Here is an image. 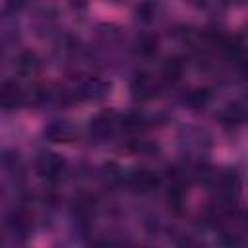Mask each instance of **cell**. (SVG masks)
I'll return each instance as SVG.
<instances>
[{
    "label": "cell",
    "instance_id": "1",
    "mask_svg": "<svg viewBox=\"0 0 248 248\" xmlns=\"http://www.w3.org/2000/svg\"><path fill=\"white\" fill-rule=\"evenodd\" d=\"M209 147H211V138H209L207 130H203L200 126H182L180 128L178 149L186 159L200 163L207 155Z\"/></svg>",
    "mask_w": 248,
    "mask_h": 248
},
{
    "label": "cell",
    "instance_id": "2",
    "mask_svg": "<svg viewBox=\"0 0 248 248\" xmlns=\"http://www.w3.org/2000/svg\"><path fill=\"white\" fill-rule=\"evenodd\" d=\"M118 130V114L112 110H101L95 116H91L87 124V136L95 143L108 141Z\"/></svg>",
    "mask_w": 248,
    "mask_h": 248
},
{
    "label": "cell",
    "instance_id": "3",
    "mask_svg": "<svg viewBox=\"0 0 248 248\" xmlns=\"http://www.w3.org/2000/svg\"><path fill=\"white\" fill-rule=\"evenodd\" d=\"M68 170V163L62 155L52 153V151H45L35 159V172L48 182H56L60 180Z\"/></svg>",
    "mask_w": 248,
    "mask_h": 248
},
{
    "label": "cell",
    "instance_id": "4",
    "mask_svg": "<svg viewBox=\"0 0 248 248\" xmlns=\"http://www.w3.org/2000/svg\"><path fill=\"white\" fill-rule=\"evenodd\" d=\"M130 93L136 101H153L161 93V79L149 72H138L130 81Z\"/></svg>",
    "mask_w": 248,
    "mask_h": 248
},
{
    "label": "cell",
    "instance_id": "5",
    "mask_svg": "<svg viewBox=\"0 0 248 248\" xmlns=\"http://www.w3.org/2000/svg\"><path fill=\"white\" fill-rule=\"evenodd\" d=\"M108 93H110V83L107 79L89 76V78L81 79L70 95H72V99H79V101H101Z\"/></svg>",
    "mask_w": 248,
    "mask_h": 248
},
{
    "label": "cell",
    "instance_id": "6",
    "mask_svg": "<svg viewBox=\"0 0 248 248\" xmlns=\"http://www.w3.org/2000/svg\"><path fill=\"white\" fill-rule=\"evenodd\" d=\"M126 184H128L134 192H138V194H149V192H153V190L159 188L161 176H159L155 170H151V169L140 167V169H134V170L128 172Z\"/></svg>",
    "mask_w": 248,
    "mask_h": 248
},
{
    "label": "cell",
    "instance_id": "7",
    "mask_svg": "<svg viewBox=\"0 0 248 248\" xmlns=\"http://www.w3.org/2000/svg\"><path fill=\"white\" fill-rule=\"evenodd\" d=\"M27 101V93L25 89L17 83V81H4L0 85V108L10 112V110H17L19 107H23Z\"/></svg>",
    "mask_w": 248,
    "mask_h": 248
},
{
    "label": "cell",
    "instance_id": "8",
    "mask_svg": "<svg viewBox=\"0 0 248 248\" xmlns=\"http://www.w3.org/2000/svg\"><path fill=\"white\" fill-rule=\"evenodd\" d=\"M43 138L50 143H70L78 138V132L70 122L56 120L43 128Z\"/></svg>",
    "mask_w": 248,
    "mask_h": 248
},
{
    "label": "cell",
    "instance_id": "9",
    "mask_svg": "<svg viewBox=\"0 0 248 248\" xmlns=\"http://www.w3.org/2000/svg\"><path fill=\"white\" fill-rule=\"evenodd\" d=\"M219 120L225 128H238L246 120V107L240 101H232L219 110Z\"/></svg>",
    "mask_w": 248,
    "mask_h": 248
},
{
    "label": "cell",
    "instance_id": "10",
    "mask_svg": "<svg viewBox=\"0 0 248 248\" xmlns=\"http://www.w3.org/2000/svg\"><path fill=\"white\" fill-rule=\"evenodd\" d=\"M16 66H17V72L23 74V76H35L41 68V60L35 52L31 50H25L21 52L17 58H16Z\"/></svg>",
    "mask_w": 248,
    "mask_h": 248
},
{
    "label": "cell",
    "instance_id": "11",
    "mask_svg": "<svg viewBox=\"0 0 248 248\" xmlns=\"http://www.w3.org/2000/svg\"><path fill=\"white\" fill-rule=\"evenodd\" d=\"M136 52L141 56V58H153L159 50V39L151 33H145V35H140L136 39Z\"/></svg>",
    "mask_w": 248,
    "mask_h": 248
},
{
    "label": "cell",
    "instance_id": "12",
    "mask_svg": "<svg viewBox=\"0 0 248 248\" xmlns=\"http://www.w3.org/2000/svg\"><path fill=\"white\" fill-rule=\"evenodd\" d=\"M17 35V21L14 17V12L8 10V14H0V43L14 41Z\"/></svg>",
    "mask_w": 248,
    "mask_h": 248
},
{
    "label": "cell",
    "instance_id": "13",
    "mask_svg": "<svg viewBox=\"0 0 248 248\" xmlns=\"http://www.w3.org/2000/svg\"><path fill=\"white\" fill-rule=\"evenodd\" d=\"M211 101V95L207 89H194L184 97V103L192 108V110H203Z\"/></svg>",
    "mask_w": 248,
    "mask_h": 248
},
{
    "label": "cell",
    "instance_id": "14",
    "mask_svg": "<svg viewBox=\"0 0 248 248\" xmlns=\"http://www.w3.org/2000/svg\"><path fill=\"white\" fill-rule=\"evenodd\" d=\"M182 70H184V64L180 58H169L165 64H163V79L167 81H176L180 76H182Z\"/></svg>",
    "mask_w": 248,
    "mask_h": 248
},
{
    "label": "cell",
    "instance_id": "15",
    "mask_svg": "<svg viewBox=\"0 0 248 248\" xmlns=\"http://www.w3.org/2000/svg\"><path fill=\"white\" fill-rule=\"evenodd\" d=\"M157 14H159V6H157L155 2H143V4H140V6L136 8L138 19H140V21H145V23L153 21V19L157 17Z\"/></svg>",
    "mask_w": 248,
    "mask_h": 248
},
{
    "label": "cell",
    "instance_id": "16",
    "mask_svg": "<svg viewBox=\"0 0 248 248\" xmlns=\"http://www.w3.org/2000/svg\"><path fill=\"white\" fill-rule=\"evenodd\" d=\"M194 4L205 12H223L231 6V0H194Z\"/></svg>",
    "mask_w": 248,
    "mask_h": 248
},
{
    "label": "cell",
    "instance_id": "17",
    "mask_svg": "<svg viewBox=\"0 0 248 248\" xmlns=\"http://www.w3.org/2000/svg\"><path fill=\"white\" fill-rule=\"evenodd\" d=\"M29 4V0H6V6H8V10L10 12H19V10H23L25 6Z\"/></svg>",
    "mask_w": 248,
    "mask_h": 248
},
{
    "label": "cell",
    "instance_id": "18",
    "mask_svg": "<svg viewBox=\"0 0 248 248\" xmlns=\"http://www.w3.org/2000/svg\"><path fill=\"white\" fill-rule=\"evenodd\" d=\"M232 4H244V0H231V6Z\"/></svg>",
    "mask_w": 248,
    "mask_h": 248
},
{
    "label": "cell",
    "instance_id": "19",
    "mask_svg": "<svg viewBox=\"0 0 248 248\" xmlns=\"http://www.w3.org/2000/svg\"><path fill=\"white\" fill-rule=\"evenodd\" d=\"M108 2H112V4H122V2H126V0H108Z\"/></svg>",
    "mask_w": 248,
    "mask_h": 248
},
{
    "label": "cell",
    "instance_id": "20",
    "mask_svg": "<svg viewBox=\"0 0 248 248\" xmlns=\"http://www.w3.org/2000/svg\"><path fill=\"white\" fill-rule=\"evenodd\" d=\"M74 2H85V0H74Z\"/></svg>",
    "mask_w": 248,
    "mask_h": 248
}]
</instances>
